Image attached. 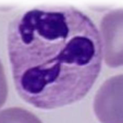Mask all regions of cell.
I'll return each instance as SVG.
<instances>
[{"label":"cell","instance_id":"1","mask_svg":"<svg viewBox=\"0 0 123 123\" xmlns=\"http://www.w3.org/2000/svg\"><path fill=\"white\" fill-rule=\"evenodd\" d=\"M95 112L103 123H123V75L110 78L95 98Z\"/></svg>","mask_w":123,"mask_h":123},{"label":"cell","instance_id":"2","mask_svg":"<svg viewBox=\"0 0 123 123\" xmlns=\"http://www.w3.org/2000/svg\"><path fill=\"white\" fill-rule=\"evenodd\" d=\"M101 28L105 42V60L111 67L123 64V10L107 14Z\"/></svg>","mask_w":123,"mask_h":123},{"label":"cell","instance_id":"3","mask_svg":"<svg viewBox=\"0 0 123 123\" xmlns=\"http://www.w3.org/2000/svg\"><path fill=\"white\" fill-rule=\"evenodd\" d=\"M33 23L38 34L49 40L59 38H66L68 27L65 22L66 18L60 12L45 13L39 10L32 11Z\"/></svg>","mask_w":123,"mask_h":123},{"label":"cell","instance_id":"4","mask_svg":"<svg viewBox=\"0 0 123 123\" xmlns=\"http://www.w3.org/2000/svg\"><path fill=\"white\" fill-rule=\"evenodd\" d=\"M94 52V44L91 40L84 36H76L68 43L57 57L51 60L44 65L57 60L60 63L83 66L92 60Z\"/></svg>","mask_w":123,"mask_h":123},{"label":"cell","instance_id":"5","mask_svg":"<svg viewBox=\"0 0 123 123\" xmlns=\"http://www.w3.org/2000/svg\"><path fill=\"white\" fill-rule=\"evenodd\" d=\"M61 71V63L57 62L51 68L41 69L40 66L32 67L27 70L21 80L23 89L31 94H38L45 86L53 83Z\"/></svg>","mask_w":123,"mask_h":123},{"label":"cell","instance_id":"6","mask_svg":"<svg viewBox=\"0 0 123 123\" xmlns=\"http://www.w3.org/2000/svg\"><path fill=\"white\" fill-rule=\"evenodd\" d=\"M1 123H40V120L26 110L9 108L1 112Z\"/></svg>","mask_w":123,"mask_h":123},{"label":"cell","instance_id":"7","mask_svg":"<svg viewBox=\"0 0 123 123\" xmlns=\"http://www.w3.org/2000/svg\"><path fill=\"white\" fill-rule=\"evenodd\" d=\"M7 95V85L3 66L1 64V106L4 105Z\"/></svg>","mask_w":123,"mask_h":123}]
</instances>
